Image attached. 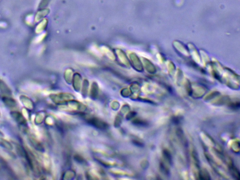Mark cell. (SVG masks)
Returning <instances> with one entry per match:
<instances>
[{
	"instance_id": "4fadbf2b",
	"label": "cell",
	"mask_w": 240,
	"mask_h": 180,
	"mask_svg": "<svg viewBox=\"0 0 240 180\" xmlns=\"http://www.w3.org/2000/svg\"><path fill=\"white\" fill-rule=\"evenodd\" d=\"M232 149L235 153H239L240 150V144L239 141H235L233 142L232 145Z\"/></svg>"
},
{
	"instance_id": "5bb4252c",
	"label": "cell",
	"mask_w": 240,
	"mask_h": 180,
	"mask_svg": "<svg viewBox=\"0 0 240 180\" xmlns=\"http://www.w3.org/2000/svg\"><path fill=\"white\" fill-rule=\"evenodd\" d=\"M3 136V134L0 131V136Z\"/></svg>"
},
{
	"instance_id": "9c48e42d",
	"label": "cell",
	"mask_w": 240,
	"mask_h": 180,
	"mask_svg": "<svg viewBox=\"0 0 240 180\" xmlns=\"http://www.w3.org/2000/svg\"><path fill=\"white\" fill-rule=\"evenodd\" d=\"M0 90L3 93L6 94L10 95L11 93V90L9 89L8 86H7L6 84L1 80H0Z\"/></svg>"
},
{
	"instance_id": "7c38bea8",
	"label": "cell",
	"mask_w": 240,
	"mask_h": 180,
	"mask_svg": "<svg viewBox=\"0 0 240 180\" xmlns=\"http://www.w3.org/2000/svg\"><path fill=\"white\" fill-rule=\"evenodd\" d=\"M229 107L231 109H233V110H237V109H239L240 108V102L239 101H235L233 102H229Z\"/></svg>"
},
{
	"instance_id": "3957f363",
	"label": "cell",
	"mask_w": 240,
	"mask_h": 180,
	"mask_svg": "<svg viewBox=\"0 0 240 180\" xmlns=\"http://www.w3.org/2000/svg\"><path fill=\"white\" fill-rule=\"evenodd\" d=\"M90 122L95 127L98 128H106L108 127V125L106 123H104V122L100 120L97 119L96 118H92L91 119L89 120Z\"/></svg>"
},
{
	"instance_id": "277c9868",
	"label": "cell",
	"mask_w": 240,
	"mask_h": 180,
	"mask_svg": "<svg viewBox=\"0 0 240 180\" xmlns=\"http://www.w3.org/2000/svg\"><path fill=\"white\" fill-rule=\"evenodd\" d=\"M20 100L23 104L24 105L26 108L29 109H32L33 108V104L31 100L26 96H21L20 97Z\"/></svg>"
},
{
	"instance_id": "7a4b0ae2",
	"label": "cell",
	"mask_w": 240,
	"mask_h": 180,
	"mask_svg": "<svg viewBox=\"0 0 240 180\" xmlns=\"http://www.w3.org/2000/svg\"><path fill=\"white\" fill-rule=\"evenodd\" d=\"M11 116L15 120L16 122H17L20 124H26V122L24 117L22 114L18 112H11Z\"/></svg>"
},
{
	"instance_id": "8fae6325",
	"label": "cell",
	"mask_w": 240,
	"mask_h": 180,
	"mask_svg": "<svg viewBox=\"0 0 240 180\" xmlns=\"http://www.w3.org/2000/svg\"><path fill=\"white\" fill-rule=\"evenodd\" d=\"M133 123L137 125L140 126H147L148 125V123L147 122L143 120L140 119H136L133 122Z\"/></svg>"
},
{
	"instance_id": "ba28073f",
	"label": "cell",
	"mask_w": 240,
	"mask_h": 180,
	"mask_svg": "<svg viewBox=\"0 0 240 180\" xmlns=\"http://www.w3.org/2000/svg\"><path fill=\"white\" fill-rule=\"evenodd\" d=\"M160 168L162 174H164L166 176H168L169 175L170 171H169L168 167L163 161H161L160 163Z\"/></svg>"
},
{
	"instance_id": "52a82bcc",
	"label": "cell",
	"mask_w": 240,
	"mask_h": 180,
	"mask_svg": "<svg viewBox=\"0 0 240 180\" xmlns=\"http://www.w3.org/2000/svg\"><path fill=\"white\" fill-rule=\"evenodd\" d=\"M199 179L200 180H210V175L207 170H201L199 171L198 174Z\"/></svg>"
},
{
	"instance_id": "6da1fadb",
	"label": "cell",
	"mask_w": 240,
	"mask_h": 180,
	"mask_svg": "<svg viewBox=\"0 0 240 180\" xmlns=\"http://www.w3.org/2000/svg\"><path fill=\"white\" fill-rule=\"evenodd\" d=\"M229 166V170L230 173L231 175L236 180H240V172L239 170L238 169L237 167H235L234 165L233 164L232 162H229L228 163Z\"/></svg>"
},
{
	"instance_id": "5b68a950",
	"label": "cell",
	"mask_w": 240,
	"mask_h": 180,
	"mask_svg": "<svg viewBox=\"0 0 240 180\" xmlns=\"http://www.w3.org/2000/svg\"><path fill=\"white\" fill-rule=\"evenodd\" d=\"M162 153H163V156L165 161L167 162L168 164L171 165L173 163V161H172L173 160H172V157L170 152L168 151L167 149H164L162 152Z\"/></svg>"
},
{
	"instance_id": "8992f818",
	"label": "cell",
	"mask_w": 240,
	"mask_h": 180,
	"mask_svg": "<svg viewBox=\"0 0 240 180\" xmlns=\"http://www.w3.org/2000/svg\"><path fill=\"white\" fill-rule=\"evenodd\" d=\"M3 100L4 104L9 108L15 107L17 104L16 100L11 98L3 97Z\"/></svg>"
},
{
	"instance_id": "30bf717a",
	"label": "cell",
	"mask_w": 240,
	"mask_h": 180,
	"mask_svg": "<svg viewBox=\"0 0 240 180\" xmlns=\"http://www.w3.org/2000/svg\"><path fill=\"white\" fill-rule=\"evenodd\" d=\"M0 145L9 150H12L13 147L9 142L4 139H0Z\"/></svg>"
}]
</instances>
